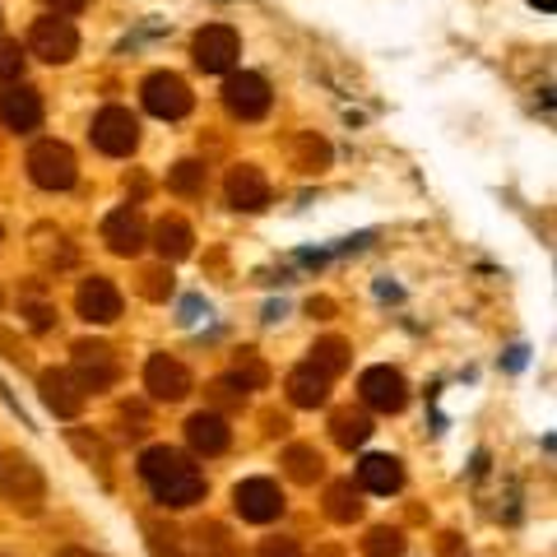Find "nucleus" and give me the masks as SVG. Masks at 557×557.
I'll use <instances>...</instances> for the list:
<instances>
[{
    "instance_id": "f257e3e1",
    "label": "nucleus",
    "mask_w": 557,
    "mask_h": 557,
    "mask_svg": "<svg viewBox=\"0 0 557 557\" xmlns=\"http://www.w3.org/2000/svg\"><path fill=\"white\" fill-rule=\"evenodd\" d=\"M139 474H145L149 493L159 497L163 507H196L205 497V474L190 465V456H182V450H172V446H149L145 456H139Z\"/></svg>"
},
{
    "instance_id": "f03ea898",
    "label": "nucleus",
    "mask_w": 557,
    "mask_h": 557,
    "mask_svg": "<svg viewBox=\"0 0 557 557\" xmlns=\"http://www.w3.org/2000/svg\"><path fill=\"white\" fill-rule=\"evenodd\" d=\"M0 487H5V497H10L24 516H38V511H42V502H47L42 469L33 465L28 456H20V450H10V456L0 460Z\"/></svg>"
},
{
    "instance_id": "7ed1b4c3",
    "label": "nucleus",
    "mask_w": 557,
    "mask_h": 557,
    "mask_svg": "<svg viewBox=\"0 0 557 557\" xmlns=\"http://www.w3.org/2000/svg\"><path fill=\"white\" fill-rule=\"evenodd\" d=\"M28 177L42 190H70L79 177V163H75V153H70V145H61V139H42V145L28 149Z\"/></svg>"
},
{
    "instance_id": "20e7f679",
    "label": "nucleus",
    "mask_w": 557,
    "mask_h": 557,
    "mask_svg": "<svg viewBox=\"0 0 557 557\" xmlns=\"http://www.w3.org/2000/svg\"><path fill=\"white\" fill-rule=\"evenodd\" d=\"M116 354L108 344H98V339H79L75 344V368H70V376L79 381V391L84 395H98V391H112L116 386Z\"/></svg>"
},
{
    "instance_id": "39448f33",
    "label": "nucleus",
    "mask_w": 557,
    "mask_h": 557,
    "mask_svg": "<svg viewBox=\"0 0 557 557\" xmlns=\"http://www.w3.org/2000/svg\"><path fill=\"white\" fill-rule=\"evenodd\" d=\"M233 507L242 520H251V525H270V520L284 516V493H278V483H270V479H242L233 487Z\"/></svg>"
},
{
    "instance_id": "423d86ee",
    "label": "nucleus",
    "mask_w": 557,
    "mask_h": 557,
    "mask_svg": "<svg viewBox=\"0 0 557 557\" xmlns=\"http://www.w3.org/2000/svg\"><path fill=\"white\" fill-rule=\"evenodd\" d=\"M28 51L38 61H47V65H65V61H75V51H79V33L70 28V20H38L33 24V33H28Z\"/></svg>"
},
{
    "instance_id": "0eeeda50",
    "label": "nucleus",
    "mask_w": 557,
    "mask_h": 557,
    "mask_svg": "<svg viewBox=\"0 0 557 557\" xmlns=\"http://www.w3.org/2000/svg\"><path fill=\"white\" fill-rule=\"evenodd\" d=\"M94 145L102 153H112V159H126L139 145V121L126 108H102L94 116Z\"/></svg>"
},
{
    "instance_id": "6e6552de",
    "label": "nucleus",
    "mask_w": 557,
    "mask_h": 557,
    "mask_svg": "<svg viewBox=\"0 0 557 557\" xmlns=\"http://www.w3.org/2000/svg\"><path fill=\"white\" fill-rule=\"evenodd\" d=\"M190 84L182 75H172V70H159V75H149L145 79V108L153 116H163V121H177L190 112Z\"/></svg>"
},
{
    "instance_id": "1a4fd4ad",
    "label": "nucleus",
    "mask_w": 557,
    "mask_h": 557,
    "mask_svg": "<svg viewBox=\"0 0 557 557\" xmlns=\"http://www.w3.org/2000/svg\"><path fill=\"white\" fill-rule=\"evenodd\" d=\"M223 102H228V112L237 121H260L270 112V84L260 75H251V70H242V75H233L223 84Z\"/></svg>"
},
{
    "instance_id": "9d476101",
    "label": "nucleus",
    "mask_w": 557,
    "mask_h": 557,
    "mask_svg": "<svg viewBox=\"0 0 557 557\" xmlns=\"http://www.w3.org/2000/svg\"><path fill=\"white\" fill-rule=\"evenodd\" d=\"M237 51H242V42H237V33L228 24H209V28L196 33V65L209 70V75H223V70H233Z\"/></svg>"
},
{
    "instance_id": "9b49d317",
    "label": "nucleus",
    "mask_w": 557,
    "mask_h": 557,
    "mask_svg": "<svg viewBox=\"0 0 557 557\" xmlns=\"http://www.w3.org/2000/svg\"><path fill=\"white\" fill-rule=\"evenodd\" d=\"M358 391L381 413H399L409 405V386H405V376H399L395 368H368V372H362V381H358Z\"/></svg>"
},
{
    "instance_id": "f8f14e48",
    "label": "nucleus",
    "mask_w": 557,
    "mask_h": 557,
    "mask_svg": "<svg viewBox=\"0 0 557 557\" xmlns=\"http://www.w3.org/2000/svg\"><path fill=\"white\" fill-rule=\"evenodd\" d=\"M75 307H79V317H84V321H94V325H112V321L121 317V293H116L112 278L94 274V278H84V284H79Z\"/></svg>"
},
{
    "instance_id": "ddd939ff",
    "label": "nucleus",
    "mask_w": 557,
    "mask_h": 557,
    "mask_svg": "<svg viewBox=\"0 0 557 557\" xmlns=\"http://www.w3.org/2000/svg\"><path fill=\"white\" fill-rule=\"evenodd\" d=\"M145 391H149L153 399H163V405H177V399L190 395V372L182 368L177 358L153 354L149 368H145Z\"/></svg>"
},
{
    "instance_id": "4468645a",
    "label": "nucleus",
    "mask_w": 557,
    "mask_h": 557,
    "mask_svg": "<svg viewBox=\"0 0 557 557\" xmlns=\"http://www.w3.org/2000/svg\"><path fill=\"white\" fill-rule=\"evenodd\" d=\"M38 391H42V405L57 413V418H79L84 413V399H89V395L79 391V381L70 376L65 368H47L38 376Z\"/></svg>"
},
{
    "instance_id": "2eb2a0df",
    "label": "nucleus",
    "mask_w": 557,
    "mask_h": 557,
    "mask_svg": "<svg viewBox=\"0 0 557 557\" xmlns=\"http://www.w3.org/2000/svg\"><path fill=\"white\" fill-rule=\"evenodd\" d=\"M228 205L247 209V214H256V209L270 205V182H265V172H260L256 163H237L228 172Z\"/></svg>"
},
{
    "instance_id": "dca6fc26",
    "label": "nucleus",
    "mask_w": 557,
    "mask_h": 557,
    "mask_svg": "<svg viewBox=\"0 0 557 557\" xmlns=\"http://www.w3.org/2000/svg\"><path fill=\"white\" fill-rule=\"evenodd\" d=\"M186 442H190V450H200V456H223L228 442H233L228 418L223 413H190L186 418Z\"/></svg>"
},
{
    "instance_id": "f3484780",
    "label": "nucleus",
    "mask_w": 557,
    "mask_h": 557,
    "mask_svg": "<svg viewBox=\"0 0 557 557\" xmlns=\"http://www.w3.org/2000/svg\"><path fill=\"white\" fill-rule=\"evenodd\" d=\"M0 121H5L10 131H38V121H42L38 89H28V84H14V89L0 98Z\"/></svg>"
},
{
    "instance_id": "a211bd4d",
    "label": "nucleus",
    "mask_w": 557,
    "mask_h": 557,
    "mask_svg": "<svg viewBox=\"0 0 557 557\" xmlns=\"http://www.w3.org/2000/svg\"><path fill=\"white\" fill-rule=\"evenodd\" d=\"M102 242L116 251V256H135L139 247H145V219L135 214V209H116V214H108V223H102Z\"/></svg>"
},
{
    "instance_id": "6ab92c4d",
    "label": "nucleus",
    "mask_w": 557,
    "mask_h": 557,
    "mask_svg": "<svg viewBox=\"0 0 557 557\" xmlns=\"http://www.w3.org/2000/svg\"><path fill=\"white\" fill-rule=\"evenodd\" d=\"M358 483L368 487V493H381V497H391L405 487V465H399L395 456H368L358 465Z\"/></svg>"
},
{
    "instance_id": "aec40b11",
    "label": "nucleus",
    "mask_w": 557,
    "mask_h": 557,
    "mask_svg": "<svg viewBox=\"0 0 557 557\" xmlns=\"http://www.w3.org/2000/svg\"><path fill=\"white\" fill-rule=\"evenodd\" d=\"M288 399H293L298 409L325 405V399H330V376L317 372L311 362H307V368H293V372H288Z\"/></svg>"
},
{
    "instance_id": "412c9836",
    "label": "nucleus",
    "mask_w": 557,
    "mask_h": 557,
    "mask_svg": "<svg viewBox=\"0 0 557 557\" xmlns=\"http://www.w3.org/2000/svg\"><path fill=\"white\" fill-rule=\"evenodd\" d=\"M153 247H159L163 265H172V260H186L196 251V233H190L186 219H163L159 228H153Z\"/></svg>"
},
{
    "instance_id": "4be33fe9",
    "label": "nucleus",
    "mask_w": 557,
    "mask_h": 557,
    "mask_svg": "<svg viewBox=\"0 0 557 557\" xmlns=\"http://www.w3.org/2000/svg\"><path fill=\"white\" fill-rule=\"evenodd\" d=\"M325 516L335 520V525H354V520L362 516V497H358V487L348 479L325 487Z\"/></svg>"
},
{
    "instance_id": "5701e85b",
    "label": "nucleus",
    "mask_w": 557,
    "mask_h": 557,
    "mask_svg": "<svg viewBox=\"0 0 557 557\" xmlns=\"http://www.w3.org/2000/svg\"><path fill=\"white\" fill-rule=\"evenodd\" d=\"M284 469H288L293 483H317L325 474V460H321L317 446H288L284 450Z\"/></svg>"
},
{
    "instance_id": "b1692460",
    "label": "nucleus",
    "mask_w": 557,
    "mask_h": 557,
    "mask_svg": "<svg viewBox=\"0 0 557 557\" xmlns=\"http://www.w3.org/2000/svg\"><path fill=\"white\" fill-rule=\"evenodd\" d=\"M145 539H149V553H153V557H196V553L186 548L182 530L163 525V520H145Z\"/></svg>"
},
{
    "instance_id": "393cba45",
    "label": "nucleus",
    "mask_w": 557,
    "mask_h": 557,
    "mask_svg": "<svg viewBox=\"0 0 557 557\" xmlns=\"http://www.w3.org/2000/svg\"><path fill=\"white\" fill-rule=\"evenodd\" d=\"M330 432H335V442L339 446H362L372 437V423H368V413H354V409H339L335 418H330Z\"/></svg>"
},
{
    "instance_id": "a878e982",
    "label": "nucleus",
    "mask_w": 557,
    "mask_h": 557,
    "mask_svg": "<svg viewBox=\"0 0 557 557\" xmlns=\"http://www.w3.org/2000/svg\"><path fill=\"white\" fill-rule=\"evenodd\" d=\"M205 163H196V159H186V163H177V168H168V190L172 196H205Z\"/></svg>"
},
{
    "instance_id": "bb28decb",
    "label": "nucleus",
    "mask_w": 557,
    "mask_h": 557,
    "mask_svg": "<svg viewBox=\"0 0 557 557\" xmlns=\"http://www.w3.org/2000/svg\"><path fill=\"white\" fill-rule=\"evenodd\" d=\"M311 368L325 372V376H339L348 368V344L339 335H325L317 339V348H311Z\"/></svg>"
},
{
    "instance_id": "cd10ccee",
    "label": "nucleus",
    "mask_w": 557,
    "mask_h": 557,
    "mask_svg": "<svg viewBox=\"0 0 557 557\" xmlns=\"http://www.w3.org/2000/svg\"><path fill=\"white\" fill-rule=\"evenodd\" d=\"M293 168L325 172L330 168V145H325L321 135H298V145H293Z\"/></svg>"
},
{
    "instance_id": "c85d7f7f",
    "label": "nucleus",
    "mask_w": 557,
    "mask_h": 557,
    "mask_svg": "<svg viewBox=\"0 0 557 557\" xmlns=\"http://www.w3.org/2000/svg\"><path fill=\"white\" fill-rule=\"evenodd\" d=\"M362 553L368 557H405V534L391 530V525H376V530H368V539H362Z\"/></svg>"
},
{
    "instance_id": "c756f323",
    "label": "nucleus",
    "mask_w": 557,
    "mask_h": 557,
    "mask_svg": "<svg viewBox=\"0 0 557 557\" xmlns=\"http://www.w3.org/2000/svg\"><path fill=\"white\" fill-rule=\"evenodd\" d=\"M247 381H237V376H219L214 386H209V399H214L219 409H228V413H237V409H247Z\"/></svg>"
},
{
    "instance_id": "7c9ffc66",
    "label": "nucleus",
    "mask_w": 557,
    "mask_h": 557,
    "mask_svg": "<svg viewBox=\"0 0 557 557\" xmlns=\"http://www.w3.org/2000/svg\"><path fill=\"white\" fill-rule=\"evenodd\" d=\"M233 376H237V381H247L251 391H260V386H265V381H270V368H265V362H260L256 348H242L237 362H233Z\"/></svg>"
},
{
    "instance_id": "2f4dec72",
    "label": "nucleus",
    "mask_w": 557,
    "mask_h": 557,
    "mask_svg": "<svg viewBox=\"0 0 557 557\" xmlns=\"http://www.w3.org/2000/svg\"><path fill=\"white\" fill-rule=\"evenodd\" d=\"M139 293H145L149 302H168V298H172V270H168V265L139 270Z\"/></svg>"
},
{
    "instance_id": "473e14b6",
    "label": "nucleus",
    "mask_w": 557,
    "mask_h": 557,
    "mask_svg": "<svg viewBox=\"0 0 557 557\" xmlns=\"http://www.w3.org/2000/svg\"><path fill=\"white\" fill-rule=\"evenodd\" d=\"M70 446H75V450H79V456H84V460H89V465L98 469V474H102V479H108V446H102L98 437H89V432H84V428H70Z\"/></svg>"
},
{
    "instance_id": "72a5a7b5",
    "label": "nucleus",
    "mask_w": 557,
    "mask_h": 557,
    "mask_svg": "<svg viewBox=\"0 0 557 557\" xmlns=\"http://www.w3.org/2000/svg\"><path fill=\"white\" fill-rule=\"evenodd\" d=\"M200 553H209V557H237L233 553V534L209 520V525H200Z\"/></svg>"
},
{
    "instance_id": "f704fd0d",
    "label": "nucleus",
    "mask_w": 557,
    "mask_h": 557,
    "mask_svg": "<svg viewBox=\"0 0 557 557\" xmlns=\"http://www.w3.org/2000/svg\"><path fill=\"white\" fill-rule=\"evenodd\" d=\"M24 75V51L14 42H0V84H14Z\"/></svg>"
},
{
    "instance_id": "c9c22d12",
    "label": "nucleus",
    "mask_w": 557,
    "mask_h": 557,
    "mask_svg": "<svg viewBox=\"0 0 557 557\" xmlns=\"http://www.w3.org/2000/svg\"><path fill=\"white\" fill-rule=\"evenodd\" d=\"M121 432H126V437H145L149 432V413H145V405H121Z\"/></svg>"
},
{
    "instance_id": "e433bc0d",
    "label": "nucleus",
    "mask_w": 557,
    "mask_h": 557,
    "mask_svg": "<svg viewBox=\"0 0 557 557\" xmlns=\"http://www.w3.org/2000/svg\"><path fill=\"white\" fill-rule=\"evenodd\" d=\"M256 557H302V548L293 544V539H265Z\"/></svg>"
},
{
    "instance_id": "4c0bfd02",
    "label": "nucleus",
    "mask_w": 557,
    "mask_h": 557,
    "mask_svg": "<svg viewBox=\"0 0 557 557\" xmlns=\"http://www.w3.org/2000/svg\"><path fill=\"white\" fill-rule=\"evenodd\" d=\"M0 348H5V358L10 362H28V354H24V344L14 339V335H5V330H0Z\"/></svg>"
},
{
    "instance_id": "58836bf2",
    "label": "nucleus",
    "mask_w": 557,
    "mask_h": 557,
    "mask_svg": "<svg viewBox=\"0 0 557 557\" xmlns=\"http://www.w3.org/2000/svg\"><path fill=\"white\" fill-rule=\"evenodd\" d=\"M28 317H33V330H51V321H57V311H51V307H33Z\"/></svg>"
},
{
    "instance_id": "ea45409f",
    "label": "nucleus",
    "mask_w": 557,
    "mask_h": 557,
    "mask_svg": "<svg viewBox=\"0 0 557 557\" xmlns=\"http://www.w3.org/2000/svg\"><path fill=\"white\" fill-rule=\"evenodd\" d=\"M47 5L57 10V14H79L84 5H89V0H47Z\"/></svg>"
},
{
    "instance_id": "a19ab883",
    "label": "nucleus",
    "mask_w": 557,
    "mask_h": 557,
    "mask_svg": "<svg viewBox=\"0 0 557 557\" xmlns=\"http://www.w3.org/2000/svg\"><path fill=\"white\" fill-rule=\"evenodd\" d=\"M265 432H270V437H278V432H288V418H284V413H265Z\"/></svg>"
},
{
    "instance_id": "79ce46f5",
    "label": "nucleus",
    "mask_w": 557,
    "mask_h": 557,
    "mask_svg": "<svg viewBox=\"0 0 557 557\" xmlns=\"http://www.w3.org/2000/svg\"><path fill=\"white\" fill-rule=\"evenodd\" d=\"M307 311H311V317H330V311H335V302H330V298H311Z\"/></svg>"
},
{
    "instance_id": "37998d69",
    "label": "nucleus",
    "mask_w": 557,
    "mask_h": 557,
    "mask_svg": "<svg viewBox=\"0 0 557 557\" xmlns=\"http://www.w3.org/2000/svg\"><path fill=\"white\" fill-rule=\"evenodd\" d=\"M57 557H94V553H89V548H61Z\"/></svg>"
},
{
    "instance_id": "c03bdc74",
    "label": "nucleus",
    "mask_w": 557,
    "mask_h": 557,
    "mask_svg": "<svg viewBox=\"0 0 557 557\" xmlns=\"http://www.w3.org/2000/svg\"><path fill=\"white\" fill-rule=\"evenodd\" d=\"M530 5H539L544 14H553V10H557V0H530Z\"/></svg>"
},
{
    "instance_id": "a18cd8bd",
    "label": "nucleus",
    "mask_w": 557,
    "mask_h": 557,
    "mask_svg": "<svg viewBox=\"0 0 557 557\" xmlns=\"http://www.w3.org/2000/svg\"><path fill=\"white\" fill-rule=\"evenodd\" d=\"M321 557H339V553H335V548H325V553H321Z\"/></svg>"
},
{
    "instance_id": "49530a36",
    "label": "nucleus",
    "mask_w": 557,
    "mask_h": 557,
    "mask_svg": "<svg viewBox=\"0 0 557 557\" xmlns=\"http://www.w3.org/2000/svg\"><path fill=\"white\" fill-rule=\"evenodd\" d=\"M0 302H5V298H0Z\"/></svg>"
}]
</instances>
